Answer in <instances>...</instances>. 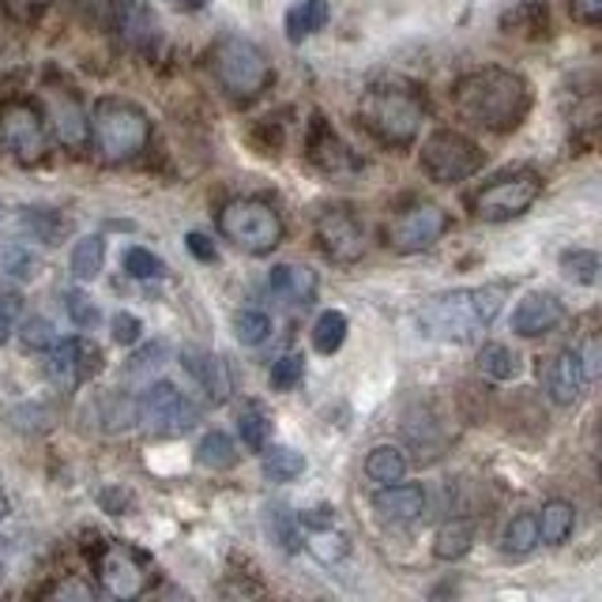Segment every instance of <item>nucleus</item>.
Segmentation results:
<instances>
[{
    "instance_id": "obj_1",
    "label": "nucleus",
    "mask_w": 602,
    "mask_h": 602,
    "mask_svg": "<svg viewBox=\"0 0 602 602\" xmlns=\"http://www.w3.org/2000/svg\"><path fill=\"white\" fill-rule=\"evenodd\" d=\"M455 109L490 132H513L531 109V87L508 68H479L455 84Z\"/></svg>"
},
{
    "instance_id": "obj_2",
    "label": "nucleus",
    "mask_w": 602,
    "mask_h": 602,
    "mask_svg": "<svg viewBox=\"0 0 602 602\" xmlns=\"http://www.w3.org/2000/svg\"><path fill=\"white\" fill-rule=\"evenodd\" d=\"M505 287H474V290H449L437 294L418 309V327L430 340L444 343H471L482 327H490L501 313Z\"/></svg>"
},
{
    "instance_id": "obj_3",
    "label": "nucleus",
    "mask_w": 602,
    "mask_h": 602,
    "mask_svg": "<svg viewBox=\"0 0 602 602\" xmlns=\"http://www.w3.org/2000/svg\"><path fill=\"white\" fill-rule=\"evenodd\" d=\"M358 117L380 143L407 148V143H415V136L422 132L426 103L422 95L410 87H373L366 90V98H362Z\"/></svg>"
},
{
    "instance_id": "obj_4",
    "label": "nucleus",
    "mask_w": 602,
    "mask_h": 602,
    "mask_svg": "<svg viewBox=\"0 0 602 602\" xmlns=\"http://www.w3.org/2000/svg\"><path fill=\"white\" fill-rule=\"evenodd\" d=\"M90 140L103 162H129L151 140V117L129 98H103L90 114Z\"/></svg>"
},
{
    "instance_id": "obj_5",
    "label": "nucleus",
    "mask_w": 602,
    "mask_h": 602,
    "mask_svg": "<svg viewBox=\"0 0 602 602\" xmlns=\"http://www.w3.org/2000/svg\"><path fill=\"white\" fill-rule=\"evenodd\" d=\"M218 230H223L226 241H234L241 252H252V257H268L282 245V215L268 200L257 196H237L218 212Z\"/></svg>"
},
{
    "instance_id": "obj_6",
    "label": "nucleus",
    "mask_w": 602,
    "mask_h": 602,
    "mask_svg": "<svg viewBox=\"0 0 602 602\" xmlns=\"http://www.w3.org/2000/svg\"><path fill=\"white\" fill-rule=\"evenodd\" d=\"M212 72L230 98H257L271 84V61L249 39H218L212 45Z\"/></svg>"
},
{
    "instance_id": "obj_7",
    "label": "nucleus",
    "mask_w": 602,
    "mask_h": 602,
    "mask_svg": "<svg viewBox=\"0 0 602 602\" xmlns=\"http://www.w3.org/2000/svg\"><path fill=\"white\" fill-rule=\"evenodd\" d=\"M538 193H542V178L535 170H516L505 173V178L482 185L479 193L471 196V212L482 223H508V218H519L527 207L535 204Z\"/></svg>"
},
{
    "instance_id": "obj_8",
    "label": "nucleus",
    "mask_w": 602,
    "mask_h": 602,
    "mask_svg": "<svg viewBox=\"0 0 602 602\" xmlns=\"http://www.w3.org/2000/svg\"><path fill=\"white\" fill-rule=\"evenodd\" d=\"M482 162H486V154L463 132H433L422 148V170L441 185L467 181L471 173L482 170Z\"/></svg>"
},
{
    "instance_id": "obj_9",
    "label": "nucleus",
    "mask_w": 602,
    "mask_h": 602,
    "mask_svg": "<svg viewBox=\"0 0 602 602\" xmlns=\"http://www.w3.org/2000/svg\"><path fill=\"white\" fill-rule=\"evenodd\" d=\"M136 418L154 433L178 437V433L193 430L196 407L185 399V391H178L173 385H166V380H159V385H151L140 399H136Z\"/></svg>"
},
{
    "instance_id": "obj_10",
    "label": "nucleus",
    "mask_w": 602,
    "mask_h": 602,
    "mask_svg": "<svg viewBox=\"0 0 602 602\" xmlns=\"http://www.w3.org/2000/svg\"><path fill=\"white\" fill-rule=\"evenodd\" d=\"M449 230V215L437 204H418L407 212L391 215L385 226V241L396 252H426L441 241V234Z\"/></svg>"
},
{
    "instance_id": "obj_11",
    "label": "nucleus",
    "mask_w": 602,
    "mask_h": 602,
    "mask_svg": "<svg viewBox=\"0 0 602 602\" xmlns=\"http://www.w3.org/2000/svg\"><path fill=\"white\" fill-rule=\"evenodd\" d=\"M0 143L20 162H39L45 154V121L31 103H12L0 109Z\"/></svg>"
},
{
    "instance_id": "obj_12",
    "label": "nucleus",
    "mask_w": 602,
    "mask_h": 602,
    "mask_svg": "<svg viewBox=\"0 0 602 602\" xmlns=\"http://www.w3.org/2000/svg\"><path fill=\"white\" fill-rule=\"evenodd\" d=\"M316 241H321V249L335 264H351L366 252L369 237L358 215L346 212V207H332V212H324L321 223H316Z\"/></svg>"
},
{
    "instance_id": "obj_13",
    "label": "nucleus",
    "mask_w": 602,
    "mask_h": 602,
    "mask_svg": "<svg viewBox=\"0 0 602 602\" xmlns=\"http://www.w3.org/2000/svg\"><path fill=\"white\" fill-rule=\"evenodd\" d=\"M103 369V351L87 340H65L50 351V362H45V373H50L53 385L61 388H76L90 380Z\"/></svg>"
},
{
    "instance_id": "obj_14",
    "label": "nucleus",
    "mask_w": 602,
    "mask_h": 602,
    "mask_svg": "<svg viewBox=\"0 0 602 602\" xmlns=\"http://www.w3.org/2000/svg\"><path fill=\"white\" fill-rule=\"evenodd\" d=\"M98 577H103L106 591L117 599H136L143 588H148V572H143V561L136 558L125 546H109V550L98 558Z\"/></svg>"
},
{
    "instance_id": "obj_15",
    "label": "nucleus",
    "mask_w": 602,
    "mask_h": 602,
    "mask_svg": "<svg viewBox=\"0 0 602 602\" xmlns=\"http://www.w3.org/2000/svg\"><path fill=\"white\" fill-rule=\"evenodd\" d=\"M580 385H583V373H580V358L572 351H561L553 358H546L542 366V391L553 399L558 407H572L580 399Z\"/></svg>"
},
{
    "instance_id": "obj_16",
    "label": "nucleus",
    "mask_w": 602,
    "mask_h": 602,
    "mask_svg": "<svg viewBox=\"0 0 602 602\" xmlns=\"http://www.w3.org/2000/svg\"><path fill=\"white\" fill-rule=\"evenodd\" d=\"M565 309L553 294H527L513 313V332L524 340H538V335L553 332L561 324Z\"/></svg>"
},
{
    "instance_id": "obj_17",
    "label": "nucleus",
    "mask_w": 602,
    "mask_h": 602,
    "mask_svg": "<svg viewBox=\"0 0 602 602\" xmlns=\"http://www.w3.org/2000/svg\"><path fill=\"white\" fill-rule=\"evenodd\" d=\"M50 121H53V132H57V140L65 143V148H84L87 136H90V121L84 114V106H79L76 95H68V90H53L50 95Z\"/></svg>"
},
{
    "instance_id": "obj_18",
    "label": "nucleus",
    "mask_w": 602,
    "mask_h": 602,
    "mask_svg": "<svg viewBox=\"0 0 602 602\" xmlns=\"http://www.w3.org/2000/svg\"><path fill=\"white\" fill-rule=\"evenodd\" d=\"M377 513L391 519V524H410V519H418L426 513V490L415 486V482H391V486H380Z\"/></svg>"
},
{
    "instance_id": "obj_19",
    "label": "nucleus",
    "mask_w": 602,
    "mask_h": 602,
    "mask_svg": "<svg viewBox=\"0 0 602 602\" xmlns=\"http://www.w3.org/2000/svg\"><path fill=\"white\" fill-rule=\"evenodd\" d=\"M268 287L287 305H309L316 298V271L305 264H279V268H271Z\"/></svg>"
},
{
    "instance_id": "obj_20",
    "label": "nucleus",
    "mask_w": 602,
    "mask_h": 602,
    "mask_svg": "<svg viewBox=\"0 0 602 602\" xmlns=\"http://www.w3.org/2000/svg\"><path fill=\"white\" fill-rule=\"evenodd\" d=\"M309 159H313V166H321L324 173H346L358 166L354 154L346 151V143L324 125V117H316L313 136H309Z\"/></svg>"
},
{
    "instance_id": "obj_21",
    "label": "nucleus",
    "mask_w": 602,
    "mask_h": 602,
    "mask_svg": "<svg viewBox=\"0 0 602 602\" xmlns=\"http://www.w3.org/2000/svg\"><path fill=\"white\" fill-rule=\"evenodd\" d=\"M109 23H114L132 45H151L154 39H159V20H154L148 0H117L114 20Z\"/></svg>"
},
{
    "instance_id": "obj_22",
    "label": "nucleus",
    "mask_w": 602,
    "mask_h": 602,
    "mask_svg": "<svg viewBox=\"0 0 602 602\" xmlns=\"http://www.w3.org/2000/svg\"><path fill=\"white\" fill-rule=\"evenodd\" d=\"M181 362H185V369L193 373L200 385H204V391L212 399L230 396L234 380H230V369H226L223 358H215V354H204V351H196V346H189V351L181 354Z\"/></svg>"
},
{
    "instance_id": "obj_23",
    "label": "nucleus",
    "mask_w": 602,
    "mask_h": 602,
    "mask_svg": "<svg viewBox=\"0 0 602 602\" xmlns=\"http://www.w3.org/2000/svg\"><path fill=\"white\" fill-rule=\"evenodd\" d=\"M474 546V524L471 519H449V524L437 527L433 535V553L441 561H460L467 558Z\"/></svg>"
},
{
    "instance_id": "obj_24",
    "label": "nucleus",
    "mask_w": 602,
    "mask_h": 602,
    "mask_svg": "<svg viewBox=\"0 0 602 602\" xmlns=\"http://www.w3.org/2000/svg\"><path fill=\"white\" fill-rule=\"evenodd\" d=\"M327 0H301V4H294L287 12V39L290 42H305L309 34H316L321 26L327 23Z\"/></svg>"
},
{
    "instance_id": "obj_25",
    "label": "nucleus",
    "mask_w": 602,
    "mask_h": 602,
    "mask_svg": "<svg viewBox=\"0 0 602 602\" xmlns=\"http://www.w3.org/2000/svg\"><path fill=\"white\" fill-rule=\"evenodd\" d=\"M407 474V455L396 449V444H377L366 455V479L377 482V486H391V482H404Z\"/></svg>"
},
{
    "instance_id": "obj_26",
    "label": "nucleus",
    "mask_w": 602,
    "mask_h": 602,
    "mask_svg": "<svg viewBox=\"0 0 602 602\" xmlns=\"http://www.w3.org/2000/svg\"><path fill=\"white\" fill-rule=\"evenodd\" d=\"M106 264V241L98 234H87L76 241V249H72V276L79 282H95L98 271H103Z\"/></svg>"
},
{
    "instance_id": "obj_27",
    "label": "nucleus",
    "mask_w": 602,
    "mask_h": 602,
    "mask_svg": "<svg viewBox=\"0 0 602 602\" xmlns=\"http://www.w3.org/2000/svg\"><path fill=\"white\" fill-rule=\"evenodd\" d=\"M572 524H577V508L569 501H550V505L538 513V531H542V542L561 546L565 538L572 535Z\"/></svg>"
},
{
    "instance_id": "obj_28",
    "label": "nucleus",
    "mask_w": 602,
    "mask_h": 602,
    "mask_svg": "<svg viewBox=\"0 0 602 602\" xmlns=\"http://www.w3.org/2000/svg\"><path fill=\"white\" fill-rule=\"evenodd\" d=\"M196 460H200V467H207V471H230L237 463V444L218 430L204 433L196 444Z\"/></svg>"
},
{
    "instance_id": "obj_29",
    "label": "nucleus",
    "mask_w": 602,
    "mask_h": 602,
    "mask_svg": "<svg viewBox=\"0 0 602 602\" xmlns=\"http://www.w3.org/2000/svg\"><path fill=\"white\" fill-rule=\"evenodd\" d=\"M538 538H542V531H538V516L516 513L513 519H508V527H505V553H513V558H524V553H531L535 546H538Z\"/></svg>"
},
{
    "instance_id": "obj_30",
    "label": "nucleus",
    "mask_w": 602,
    "mask_h": 602,
    "mask_svg": "<svg viewBox=\"0 0 602 602\" xmlns=\"http://www.w3.org/2000/svg\"><path fill=\"white\" fill-rule=\"evenodd\" d=\"M479 373L486 380H513L519 373V362L505 343H486L479 351Z\"/></svg>"
},
{
    "instance_id": "obj_31",
    "label": "nucleus",
    "mask_w": 602,
    "mask_h": 602,
    "mask_svg": "<svg viewBox=\"0 0 602 602\" xmlns=\"http://www.w3.org/2000/svg\"><path fill=\"white\" fill-rule=\"evenodd\" d=\"M305 471V455L298 449H287V444H276V449H264V474L271 482H290Z\"/></svg>"
},
{
    "instance_id": "obj_32",
    "label": "nucleus",
    "mask_w": 602,
    "mask_h": 602,
    "mask_svg": "<svg viewBox=\"0 0 602 602\" xmlns=\"http://www.w3.org/2000/svg\"><path fill=\"white\" fill-rule=\"evenodd\" d=\"M301 519L290 516L287 505H268V535L276 538L279 550L298 553L301 550V531H298Z\"/></svg>"
},
{
    "instance_id": "obj_33",
    "label": "nucleus",
    "mask_w": 602,
    "mask_h": 602,
    "mask_svg": "<svg viewBox=\"0 0 602 602\" xmlns=\"http://www.w3.org/2000/svg\"><path fill=\"white\" fill-rule=\"evenodd\" d=\"M346 340V316L343 313H335V309H327V313L316 316V324H313V346L321 354H335L343 346Z\"/></svg>"
},
{
    "instance_id": "obj_34",
    "label": "nucleus",
    "mask_w": 602,
    "mask_h": 602,
    "mask_svg": "<svg viewBox=\"0 0 602 602\" xmlns=\"http://www.w3.org/2000/svg\"><path fill=\"white\" fill-rule=\"evenodd\" d=\"M234 335L241 346H260L268 343L271 335V316L260 313V309H241V313L234 316Z\"/></svg>"
},
{
    "instance_id": "obj_35",
    "label": "nucleus",
    "mask_w": 602,
    "mask_h": 602,
    "mask_svg": "<svg viewBox=\"0 0 602 602\" xmlns=\"http://www.w3.org/2000/svg\"><path fill=\"white\" fill-rule=\"evenodd\" d=\"M23 226L31 230L39 241H45V245H57L61 241V234L68 230V223L61 218L57 212H45V207H31V212L23 215Z\"/></svg>"
},
{
    "instance_id": "obj_36",
    "label": "nucleus",
    "mask_w": 602,
    "mask_h": 602,
    "mask_svg": "<svg viewBox=\"0 0 602 602\" xmlns=\"http://www.w3.org/2000/svg\"><path fill=\"white\" fill-rule=\"evenodd\" d=\"M268 430H271V422L260 407H245L241 418H237V433H241L245 449H252V452H264V444H268Z\"/></svg>"
},
{
    "instance_id": "obj_37",
    "label": "nucleus",
    "mask_w": 602,
    "mask_h": 602,
    "mask_svg": "<svg viewBox=\"0 0 602 602\" xmlns=\"http://www.w3.org/2000/svg\"><path fill=\"white\" fill-rule=\"evenodd\" d=\"M561 271L572 282H580V287H591V282L599 279V257L588 249H569L561 252Z\"/></svg>"
},
{
    "instance_id": "obj_38",
    "label": "nucleus",
    "mask_w": 602,
    "mask_h": 602,
    "mask_svg": "<svg viewBox=\"0 0 602 602\" xmlns=\"http://www.w3.org/2000/svg\"><path fill=\"white\" fill-rule=\"evenodd\" d=\"M166 343H148L143 351H136L129 358V366H125V380H143L148 373H154L166 362Z\"/></svg>"
},
{
    "instance_id": "obj_39",
    "label": "nucleus",
    "mask_w": 602,
    "mask_h": 602,
    "mask_svg": "<svg viewBox=\"0 0 602 602\" xmlns=\"http://www.w3.org/2000/svg\"><path fill=\"white\" fill-rule=\"evenodd\" d=\"M125 271H129L132 279H162V276H166V264L154 257L151 249H140V245H132V249L125 252Z\"/></svg>"
},
{
    "instance_id": "obj_40",
    "label": "nucleus",
    "mask_w": 602,
    "mask_h": 602,
    "mask_svg": "<svg viewBox=\"0 0 602 602\" xmlns=\"http://www.w3.org/2000/svg\"><path fill=\"white\" fill-rule=\"evenodd\" d=\"M20 343L23 351H53L57 335H53V324L45 321V316H31V321L20 327Z\"/></svg>"
},
{
    "instance_id": "obj_41",
    "label": "nucleus",
    "mask_w": 602,
    "mask_h": 602,
    "mask_svg": "<svg viewBox=\"0 0 602 602\" xmlns=\"http://www.w3.org/2000/svg\"><path fill=\"white\" fill-rule=\"evenodd\" d=\"M301 373H305V358H301V354H282L276 366H271V388H276V391L298 388Z\"/></svg>"
},
{
    "instance_id": "obj_42",
    "label": "nucleus",
    "mask_w": 602,
    "mask_h": 602,
    "mask_svg": "<svg viewBox=\"0 0 602 602\" xmlns=\"http://www.w3.org/2000/svg\"><path fill=\"white\" fill-rule=\"evenodd\" d=\"M346 550H351V542H346V538H343L340 531H332V527L316 531V538H313V553H316V561H324V565L343 561V558H346Z\"/></svg>"
},
{
    "instance_id": "obj_43",
    "label": "nucleus",
    "mask_w": 602,
    "mask_h": 602,
    "mask_svg": "<svg viewBox=\"0 0 602 602\" xmlns=\"http://www.w3.org/2000/svg\"><path fill=\"white\" fill-rule=\"evenodd\" d=\"M20 313H23L20 290H0V346L12 340L15 324H20Z\"/></svg>"
},
{
    "instance_id": "obj_44",
    "label": "nucleus",
    "mask_w": 602,
    "mask_h": 602,
    "mask_svg": "<svg viewBox=\"0 0 602 602\" xmlns=\"http://www.w3.org/2000/svg\"><path fill=\"white\" fill-rule=\"evenodd\" d=\"M65 309H68V316H72V324L76 327H95L98 321H103V313H98V305L90 301L87 294H79V290H68L65 294Z\"/></svg>"
},
{
    "instance_id": "obj_45",
    "label": "nucleus",
    "mask_w": 602,
    "mask_h": 602,
    "mask_svg": "<svg viewBox=\"0 0 602 602\" xmlns=\"http://www.w3.org/2000/svg\"><path fill=\"white\" fill-rule=\"evenodd\" d=\"M580 373H583V380H591V385H599L602 380V332L595 335H588L580 346Z\"/></svg>"
},
{
    "instance_id": "obj_46",
    "label": "nucleus",
    "mask_w": 602,
    "mask_h": 602,
    "mask_svg": "<svg viewBox=\"0 0 602 602\" xmlns=\"http://www.w3.org/2000/svg\"><path fill=\"white\" fill-rule=\"evenodd\" d=\"M109 327H114V343H121V346L140 343V332H143L140 316H132V313H117L114 321H109Z\"/></svg>"
},
{
    "instance_id": "obj_47",
    "label": "nucleus",
    "mask_w": 602,
    "mask_h": 602,
    "mask_svg": "<svg viewBox=\"0 0 602 602\" xmlns=\"http://www.w3.org/2000/svg\"><path fill=\"white\" fill-rule=\"evenodd\" d=\"M4 268L12 271V276H20V279H31V276H34V268H39V260H34L26 249H8Z\"/></svg>"
},
{
    "instance_id": "obj_48",
    "label": "nucleus",
    "mask_w": 602,
    "mask_h": 602,
    "mask_svg": "<svg viewBox=\"0 0 602 602\" xmlns=\"http://www.w3.org/2000/svg\"><path fill=\"white\" fill-rule=\"evenodd\" d=\"M50 595L53 599H84V602H90V599L98 595V591L90 588L87 580H65V583H57V588H53Z\"/></svg>"
},
{
    "instance_id": "obj_49",
    "label": "nucleus",
    "mask_w": 602,
    "mask_h": 602,
    "mask_svg": "<svg viewBox=\"0 0 602 602\" xmlns=\"http://www.w3.org/2000/svg\"><path fill=\"white\" fill-rule=\"evenodd\" d=\"M185 245H189V252H193L196 260H204V264H215V260H218L215 245L207 241V237L200 234V230H193V234H189V237H185Z\"/></svg>"
},
{
    "instance_id": "obj_50",
    "label": "nucleus",
    "mask_w": 602,
    "mask_h": 602,
    "mask_svg": "<svg viewBox=\"0 0 602 602\" xmlns=\"http://www.w3.org/2000/svg\"><path fill=\"white\" fill-rule=\"evenodd\" d=\"M569 8L580 23H602V0H569Z\"/></svg>"
},
{
    "instance_id": "obj_51",
    "label": "nucleus",
    "mask_w": 602,
    "mask_h": 602,
    "mask_svg": "<svg viewBox=\"0 0 602 602\" xmlns=\"http://www.w3.org/2000/svg\"><path fill=\"white\" fill-rule=\"evenodd\" d=\"M305 527H313V531H324V527H332L335 524V516H332V508L321 505V508H305V513L298 516Z\"/></svg>"
},
{
    "instance_id": "obj_52",
    "label": "nucleus",
    "mask_w": 602,
    "mask_h": 602,
    "mask_svg": "<svg viewBox=\"0 0 602 602\" xmlns=\"http://www.w3.org/2000/svg\"><path fill=\"white\" fill-rule=\"evenodd\" d=\"M4 8H8V15H15V20H31L34 15V0H4Z\"/></svg>"
},
{
    "instance_id": "obj_53",
    "label": "nucleus",
    "mask_w": 602,
    "mask_h": 602,
    "mask_svg": "<svg viewBox=\"0 0 602 602\" xmlns=\"http://www.w3.org/2000/svg\"><path fill=\"white\" fill-rule=\"evenodd\" d=\"M173 8H181V12H200V8H207V0H170Z\"/></svg>"
},
{
    "instance_id": "obj_54",
    "label": "nucleus",
    "mask_w": 602,
    "mask_h": 602,
    "mask_svg": "<svg viewBox=\"0 0 602 602\" xmlns=\"http://www.w3.org/2000/svg\"><path fill=\"white\" fill-rule=\"evenodd\" d=\"M125 501H129L125 494H103V505H106V508H121Z\"/></svg>"
},
{
    "instance_id": "obj_55",
    "label": "nucleus",
    "mask_w": 602,
    "mask_h": 602,
    "mask_svg": "<svg viewBox=\"0 0 602 602\" xmlns=\"http://www.w3.org/2000/svg\"><path fill=\"white\" fill-rule=\"evenodd\" d=\"M4 516H8V497L0 494V519H4Z\"/></svg>"
},
{
    "instance_id": "obj_56",
    "label": "nucleus",
    "mask_w": 602,
    "mask_h": 602,
    "mask_svg": "<svg viewBox=\"0 0 602 602\" xmlns=\"http://www.w3.org/2000/svg\"><path fill=\"white\" fill-rule=\"evenodd\" d=\"M599 452H602V415H599Z\"/></svg>"
}]
</instances>
